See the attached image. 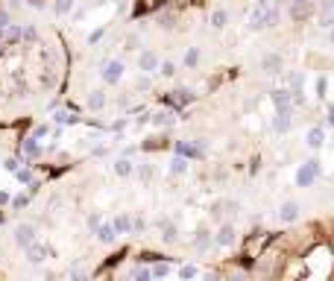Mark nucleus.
Instances as JSON below:
<instances>
[{"instance_id":"obj_19","label":"nucleus","mask_w":334,"mask_h":281,"mask_svg":"<svg viewBox=\"0 0 334 281\" xmlns=\"http://www.w3.org/2000/svg\"><path fill=\"white\" fill-rule=\"evenodd\" d=\"M170 103H173L176 109H179V106H185V103H194V91H188V88H179V91H173Z\"/></svg>"},{"instance_id":"obj_21","label":"nucleus","mask_w":334,"mask_h":281,"mask_svg":"<svg viewBox=\"0 0 334 281\" xmlns=\"http://www.w3.org/2000/svg\"><path fill=\"white\" fill-rule=\"evenodd\" d=\"M176 156L194 158V156H200V147H191V144H185V141H176Z\"/></svg>"},{"instance_id":"obj_15","label":"nucleus","mask_w":334,"mask_h":281,"mask_svg":"<svg viewBox=\"0 0 334 281\" xmlns=\"http://www.w3.org/2000/svg\"><path fill=\"white\" fill-rule=\"evenodd\" d=\"M114 173H117L120 179H126V176H132V173H135V164H132V161H129L126 156L117 158V161H114Z\"/></svg>"},{"instance_id":"obj_44","label":"nucleus","mask_w":334,"mask_h":281,"mask_svg":"<svg viewBox=\"0 0 334 281\" xmlns=\"http://www.w3.org/2000/svg\"><path fill=\"white\" fill-rule=\"evenodd\" d=\"M138 176H141V179H144V182H147V179H150V176H153V170H150V167H147V164H144V167H141V170H138Z\"/></svg>"},{"instance_id":"obj_17","label":"nucleus","mask_w":334,"mask_h":281,"mask_svg":"<svg viewBox=\"0 0 334 281\" xmlns=\"http://www.w3.org/2000/svg\"><path fill=\"white\" fill-rule=\"evenodd\" d=\"M211 243H214L211 231H208V228H200V231H197V237H194V246H197L200 252H205L208 246H211Z\"/></svg>"},{"instance_id":"obj_11","label":"nucleus","mask_w":334,"mask_h":281,"mask_svg":"<svg viewBox=\"0 0 334 281\" xmlns=\"http://www.w3.org/2000/svg\"><path fill=\"white\" fill-rule=\"evenodd\" d=\"M214 243H217L220 249H229V246L234 243V228L232 225H223V228L214 234Z\"/></svg>"},{"instance_id":"obj_43","label":"nucleus","mask_w":334,"mask_h":281,"mask_svg":"<svg viewBox=\"0 0 334 281\" xmlns=\"http://www.w3.org/2000/svg\"><path fill=\"white\" fill-rule=\"evenodd\" d=\"M290 85L293 88H302V73H290Z\"/></svg>"},{"instance_id":"obj_1","label":"nucleus","mask_w":334,"mask_h":281,"mask_svg":"<svg viewBox=\"0 0 334 281\" xmlns=\"http://www.w3.org/2000/svg\"><path fill=\"white\" fill-rule=\"evenodd\" d=\"M123 70H126V64L120 62V59H109V62L103 64L100 76H103L106 85H117V82L123 79Z\"/></svg>"},{"instance_id":"obj_36","label":"nucleus","mask_w":334,"mask_h":281,"mask_svg":"<svg viewBox=\"0 0 334 281\" xmlns=\"http://www.w3.org/2000/svg\"><path fill=\"white\" fill-rule=\"evenodd\" d=\"M15 176H18V182H33V173H30L27 167H24V170L18 167V170H15Z\"/></svg>"},{"instance_id":"obj_46","label":"nucleus","mask_w":334,"mask_h":281,"mask_svg":"<svg viewBox=\"0 0 334 281\" xmlns=\"http://www.w3.org/2000/svg\"><path fill=\"white\" fill-rule=\"evenodd\" d=\"M0 24H3V27L9 24V15H6V12H0Z\"/></svg>"},{"instance_id":"obj_16","label":"nucleus","mask_w":334,"mask_h":281,"mask_svg":"<svg viewBox=\"0 0 334 281\" xmlns=\"http://www.w3.org/2000/svg\"><path fill=\"white\" fill-rule=\"evenodd\" d=\"M305 144H308L311 150H320V147H323V129H320V126L308 129V135H305Z\"/></svg>"},{"instance_id":"obj_45","label":"nucleus","mask_w":334,"mask_h":281,"mask_svg":"<svg viewBox=\"0 0 334 281\" xmlns=\"http://www.w3.org/2000/svg\"><path fill=\"white\" fill-rule=\"evenodd\" d=\"M100 38H103V30H97V32H91V35H88V41H91V44H97Z\"/></svg>"},{"instance_id":"obj_42","label":"nucleus","mask_w":334,"mask_h":281,"mask_svg":"<svg viewBox=\"0 0 334 281\" xmlns=\"http://www.w3.org/2000/svg\"><path fill=\"white\" fill-rule=\"evenodd\" d=\"M97 225H100V214H91V217H88V228H91V231H94V228H97Z\"/></svg>"},{"instance_id":"obj_6","label":"nucleus","mask_w":334,"mask_h":281,"mask_svg":"<svg viewBox=\"0 0 334 281\" xmlns=\"http://www.w3.org/2000/svg\"><path fill=\"white\" fill-rule=\"evenodd\" d=\"M270 100H273L276 112H293V94H290V91L278 88V91H273V94H270Z\"/></svg>"},{"instance_id":"obj_5","label":"nucleus","mask_w":334,"mask_h":281,"mask_svg":"<svg viewBox=\"0 0 334 281\" xmlns=\"http://www.w3.org/2000/svg\"><path fill=\"white\" fill-rule=\"evenodd\" d=\"M35 240V225H30V223H21V225H15V246H30Z\"/></svg>"},{"instance_id":"obj_24","label":"nucleus","mask_w":334,"mask_h":281,"mask_svg":"<svg viewBox=\"0 0 334 281\" xmlns=\"http://www.w3.org/2000/svg\"><path fill=\"white\" fill-rule=\"evenodd\" d=\"M173 120H176L173 112H159V114H153V126H170Z\"/></svg>"},{"instance_id":"obj_25","label":"nucleus","mask_w":334,"mask_h":281,"mask_svg":"<svg viewBox=\"0 0 334 281\" xmlns=\"http://www.w3.org/2000/svg\"><path fill=\"white\" fill-rule=\"evenodd\" d=\"M24 153L30 158H38L41 156V147H38V138H30V141H24Z\"/></svg>"},{"instance_id":"obj_34","label":"nucleus","mask_w":334,"mask_h":281,"mask_svg":"<svg viewBox=\"0 0 334 281\" xmlns=\"http://www.w3.org/2000/svg\"><path fill=\"white\" fill-rule=\"evenodd\" d=\"M179 276H182V279H194V276H197V267H194V264H185V267L179 270Z\"/></svg>"},{"instance_id":"obj_35","label":"nucleus","mask_w":334,"mask_h":281,"mask_svg":"<svg viewBox=\"0 0 334 281\" xmlns=\"http://www.w3.org/2000/svg\"><path fill=\"white\" fill-rule=\"evenodd\" d=\"M326 88H329V79H326V76H320V79H317V97H320V100L326 97Z\"/></svg>"},{"instance_id":"obj_26","label":"nucleus","mask_w":334,"mask_h":281,"mask_svg":"<svg viewBox=\"0 0 334 281\" xmlns=\"http://www.w3.org/2000/svg\"><path fill=\"white\" fill-rule=\"evenodd\" d=\"M200 64V47H188L185 53V67H197Z\"/></svg>"},{"instance_id":"obj_47","label":"nucleus","mask_w":334,"mask_h":281,"mask_svg":"<svg viewBox=\"0 0 334 281\" xmlns=\"http://www.w3.org/2000/svg\"><path fill=\"white\" fill-rule=\"evenodd\" d=\"M329 123L334 126V106H329Z\"/></svg>"},{"instance_id":"obj_33","label":"nucleus","mask_w":334,"mask_h":281,"mask_svg":"<svg viewBox=\"0 0 334 281\" xmlns=\"http://www.w3.org/2000/svg\"><path fill=\"white\" fill-rule=\"evenodd\" d=\"M21 38H24V41H35V38H38V30H35V27H21Z\"/></svg>"},{"instance_id":"obj_30","label":"nucleus","mask_w":334,"mask_h":281,"mask_svg":"<svg viewBox=\"0 0 334 281\" xmlns=\"http://www.w3.org/2000/svg\"><path fill=\"white\" fill-rule=\"evenodd\" d=\"M53 120H56V123H62V126H67V123H76V117H73L70 112H56V114H53Z\"/></svg>"},{"instance_id":"obj_18","label":"nucleus","mask_w":334,"mask_h":281,"mask_svg":"<svg viewBox=\"0 0 334 281\" xmlns=\"http://www.w3.org/2000/svg\"><path fill=\"white\" fill-rule=\"evenodd\" d=\"M111 225H114V231H117V234H129V231H132V217L120 214V217L111 220Z\"/></svg>"},{"instance_id":"obj_49","label":"nucleus","mask_w":334,"mask_h":281,"mask_svg":"<svg viewBox=\"0 0 334 281\" xmlns=\"http://www.w3.org/2000/svg\"><path fill=\"white\" fill-rule=\"evenodd\" d=\"M3 35H6V27H3V24H0V41H3Z\"/></svg>"},{"instance_id":"obj_4","label":"nucleus","mask_w":334,"mask_h":281,"mask_svg":"<svg viewBox=\"0 0 334 281\" xmlns=\"http://www.w3.org/2000/svg\"><path fill=\"white\" fill-rule=\"evenodd\" d=\"M24 255H27V261H30V264H35V267H38V264H44V261L50 258V249H47L44 243L33 240L30 246H24Z\"/></svg>"},{"instance_id":"obj_8","label":"nucleus","mask_w":334,"mask_h":281,"mask_svg":"<svg viewBox=\"0 0 334 281\" xmlns=\"http://www.w3.org/2000/svg\"><path fill=\"white\" fill-rule=\"evenodd\" d=\"M314 9V0H290V18L293 21H305Z\"/></svg>"},{"instance_id":"obj_9","label":"nucleus","mask_w":334,"mask_h":281,"mask_svg":"<svg viewBox=\"0 0 334 281\" xmlns=\"http://www.w3.org/2000/svg\"><path fill=\"white\" fill-rule=\"evenodd\" d=\"M278 220H281V223H296V220H299V202H296V199H287V202L278 208Z\"/></svg>"},{"instance_id":"obj_48","label":"nucleus","mask_w":334,"mask_h":281,"mask_svg":"<svg viewBox=\"0 0 334 281\" xmlns=\"http://www.w3.org/2000/svg\"><path fill=\"white\" fill-rule=\"evenodd\" d=\"M270 0H255V6H267Z\"/></svg>"},{"instance_id":"obj_13","label":"nucleus","mask_w":334,"mask_h":281,"mask_svg":"<svg viewBox=\"0 0 334 281\" xmlns=\"http://www.w3.org/2000/svg\"><path fill=\"white\" fill-rule=\"evenodd\" d=\"M287 129H290V112H276V117H273V132L284 135Z\"/></svg>"},{"instance_id":"obj_50","label":"nucleus","mask_w":334,"mask_h":281,"mask_svg":"<svg viewBox=\"0 0 334 281\" xmlns=\"http://www.w3.org/2000/svg\"><path fill=\"white\" fill-rule=\"evenodd\" d=\"M329 30H332V44H334V24H332V27H329Z\"/></svg>"},{"instance_id":"obj_31","label":"nucleus","mask_w":334,"mask_h":281,"mask_svg":"<svg viewBox=\"0 0 334 281\" xmlns=\"http://www.w3.org/2000/svg\"><path fill=\"white\" fill-rule=\"evenodd\" d=\"M167 273H170V267H167V264H156V267L150 270V279H165Z\"/></svg>"},{"instance_id":"obj_2","label":"nucleus","mask_w":334,"mask_h":281,"mask_svg":"<svg viewBox=\"0 0 334 281\" xmlns=\"http://www.w3.org/2000/svg\"><path fill=\"white\" fill-rule=\"evenodd\" d=\"M317 24L323 30L334 24V0H317Z\"/></svg>"},{"instance_id":"obj_22","label":"nucleus","mask_w":334,"mask_h":281,"mask_svg":"<svg viewBox=\"0 0 334 281\" xmlns=\"http://www.w3.org/2000/svg\"><path fill=\"white\" fill-rule=\"evenodd\" d=\"M103 106H106V94H103V91H91V97H88V109H91V112H100Z\"/></svg>"},{"instance_id":"obj_38","label":"nucleus","mask_w":334,"mask_h":281,"mask_svg":"<svg viewBox=\"0 0 334 281\" xmlns=\"http://www.w3.org/2000/svg\"><path fill=\"white\" fill-rule=\"evenodd\" d=\"M47 132H50V126H47V123H41V126H35L33 138H44V135H47Z\"/></svg>"},{"instance_id":"obj_10","label":"nucleus","mask_w":334,"mask_h":281,"mask_svg":"<svg viewBox=\"0 0 334 281\" xmlns=\"http://www.w3.org/2000/svg\"><path fill=\"white\" fill-rule=\"evenodd\" d=\"M94 234H97V240H100V243H114V240H117L114 225H111V223H103V220H100V225L94 228Z\"/></svg>"},{"instance_id":"obj_32","label":"nucleus","mask_w":334,"mask_h":281,"mask_svg":"<svg viewBox=\"0 0 334 281\" xmlns=\"http://www.w3.org/2000/svg\"><path fill=\"white\" fill-rule=\"evenodd\" d=\"M73 9V0H56V15H67Z\"/></svg>"},{"instance_id":"obj_29","label":"nucleus","mask_w":334,"mask_h":281,"mask_svg":"<svg viewBox=\"0 0 334 281\" xmlns=\"http://www.w3.org/2000/svg\"><path fill=\"white\" fill-rule=\"evenodd\" d=\"M3 38H9V41H21V27L18 24H6V35Z\"/></svg>"},{"instance_id":"obj_20","label":"nucleus","mask_w":334,"mask_h":281,"mask_svg":"<svg viewBox=\"0 0 334 281\" xmlns=\"http://www.w3.org/2000/svg\"><path fill=\"white\" fill-rule=\"evenodd\" d=\"M249 30H264V6H258L252 15H249Z\"/></svg>"},{"instance_id":"obj_37","label":"nucleus","mask_w":334,"mask_h":281,"mask_svg":"<svg viewBox=\"0 0 334 281\" xmlns=\"http://www.w3.org/2000/svg\"><path fill=\"white\" fill-rule=\"evenodd\" d=\"M27 202H30V196H27V193H21V196H15V199H12V205H15V208H24Z\"/></svg>"},{"instance_id":"obj_3","label":"nucleus","mask_w":334,"mask_h":281,"mask_svg":"<svg viewBox=\"0 0 334 281\" xmlns=\"http://www.w3.org/2000/svg\"><path fill=\"white\" fill-rule=\"evenodd\" d=\"M317 173H320V164H317V161H305V164L299 167V173H296V185L311 187L314 185V179H317Z\"/></svg>"},{"instance_id":"obj_12","label":"nucleus","mask_w":334,"mask_h":281,"mask_svg":"<svg viewBox=\"0 0 334 281\" xmlns=\"http://www.w3.org/2000/svg\"><path fill=\"white\" fill-rule=\"evenodd\" d=\"M208 24H211L214 30H226V27H229V12H226V9H214L211 18H208Z\"/></svg>"},{"instance_id":"obj_27","label":"nucleus","mask_w":334,"mask_h":281,"mask_svg":"<svg viewBox=\"0 0 334 281\" xmlns=\"http://www.w3.org/2000/svg\"><path fill=\"white\" fill-rule=\"evenodd\" d=\"M156 73H162L165 79H173V76H176V64L173 62H159V70H156Z\"/></svg>"},{"instance_id":"obj_7","label":"nucleus","mask_w":334,"mask_h":281,"mask_svg":"<svg viewBox=\"0 0 334 281\" xmlns=\"http://www.w3.org/2000/svg\"><path fill=\"white\" fill-rule=\"evenodd\" d=\"M138 67H141V73H156L159 70V53L156 50H144L138 56Z\"/></svg>"},{"instance_id":"obj_39","label":"nucleus","mask_w":334,"mask_h":281,"mask_svg":"<svg viewBox=\"0 0 334 281\" xmlns=\"http://www.w3.org/2000/svg\"><path fill=\"white\" fill-rule=\"evenodd\" d=\"M138 35H126V50H138Z\"/></svg>"},{"instance_id":"obj_14","label":"nucleus","mask_w":334,"mask_h":281,"mask_svg":"<svg viewBox=\"0 0 334 281\" xmlns=\"http://www.w3.org/2000/svg\"><path fill=\"white\" fill-rule=\"evenodd\" d=\"M261 67H264L267 73H278V70H281V56H278V53H267V56L261 59Z\"/></svg>"},{"instance_id":"obj_23","label":"nucleus","mask_w":334,"mask_h":281,"mask_svg":"<svg viewBox=\"0 0 334 281\" xmlns=\"http://www.w3.org/2000/svg\"><path fill=\"white\" fill-rule=\"evenodd\" d=\"M185 170H188V158L176 156V158H173V164H170V173H173V176H182Z\"/></svg>"},{"instance_id":"obj_28","label":"nucleus","mask_w":334,"mask_h":281,"mask_svg":"<svg viewBox=\"0 0 334 281\" xmlns=\"http://www.w3.org/2000/svg\"><path fill=\"white\" fill-rule=\"evenodd\" d=\"M176 234H179V231H176V225H173V223H165V228H162V240H165V243H173V240H176Z\"/></svg>"},{"instance_id":"obj_40","label":"nucleus","mask_w":334,"mask_h":281,"mask_svg":"<svg viewBox=\"0 0 334 281\" xmlns=\"http://www.w3.org/2000/svg\"><path fill=\"white\" fill-rule=\"evenodd\" d=\"M132 276H135V279H141V281H147V279H150V270H144V267H138V270H135Z\"/></svg>"},{"instance_id":"obj_41","label":"nucleus","mask_w":334,"mask_h":281,"mask_svg":"<svg viewBox=\"0 0 334 281\" xmlns=\"http://www.w3.org/2000/svg\"><path fill=\"white\" fill-rule=\"evenodd\" d=\"M3 167H6L9 173H15V170H18V158H6V164H3Z\"/></svg>"}]
</instances>
